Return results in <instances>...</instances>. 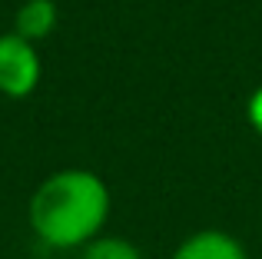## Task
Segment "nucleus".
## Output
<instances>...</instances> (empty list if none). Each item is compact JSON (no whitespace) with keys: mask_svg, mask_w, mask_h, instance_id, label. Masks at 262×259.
<instances>
[{"mask_svg":"<svg viewBox=\"0 0 262 259\" xmlns=\"http://www.w3.org/2000/svg\"><path fill=\"white\" fill-rule=\"evenodd\" d=\"M110 216V189L93 169H57L30 196V226L47 246L80 249Z\"/></svg>","mask_w":262,"mask_h":259,"instance_id":"obj_1","label":"nucleus"},{"mask_svg":"<svg viewBox=\"0 0 262 259\" xmlns=\"http://www.w3.org/2000/svg\"><path fill=\"white\" fill-rule=\"evenodd\" d=\"M40 83V57L30 40L20 33L0 37V93L10 100H24Z\"/></svg>","mask_w":262,"mask_h":259,"instance_id":"obj_2","label":"nucleus"},{"mask_svg":"<svg viewBox=\"0 0 262 259\" xmlns=\"http://www.w3.org/2000/svg\"><path fill=\"white\" fill-rule=\"evenodd\" d=\"M173 259H249L243 243L223 229H199L176 246Z\"/></svg>","mask_w":262,"mask_h":259,"instance_id":"obj_3","label":"nucleus"},{"mask_svg":"<svg viewBox=\"0 0 262 259\" xmlns=\"http://www.w3.org/2000/svg\"><path fill=\"white\" fill-rule=\"evenodd\" d=\"M53 27H57V4L53 0H24L13 17V33H20L30 44L50 37Z\"/></svg>","mask_w":262,"mask_h":259,"instance_id":"obj_4","label":"nucleus"},{"mask_svg":"<svg viewBox=\"0 0 262 259\" xmlns=\"http://www.w3.org/2000/svg\"><path fill=\"white\" fill-rule=\"evenodd\" d=\"M83 259H143V253L123 236H96L83 246Z\"/></svg>","mask_w":262,"mask_h":259,"instance_id":"obj_5","label":"nucleus"},{"mask_svg":"<svg viewBox=\"0 0 262 259\" xmlns=\"http://www.w3.org/2000/svg\"><path fill=\"white\" fill-rule=\"evenodd\" d=\"M246 117H249L252 130H256V133L262 136V87L249 97V103H246Z\"/></svg>","mask_w":262,"mask_h":259,"instance_id":"obj_6","label":"nucleus"}]
</instances>
